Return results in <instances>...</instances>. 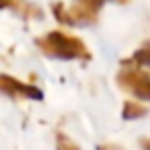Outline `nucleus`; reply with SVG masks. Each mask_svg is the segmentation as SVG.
Wrapping results in <instances>:
<instances>
[{
  "label": "nucleus",
  "mask_w": 150,
  "mask_h": 150,
  "mask_svg": "<svg viewBox=\"0 0 150 150\" xmlns=\"http://www.w3.org/2000/svg\"><path fill=\"white\" fill-rule=\"evenodd\" d=\"M146 64H148V45L138 50V54H134L129 60H123V66H134V68H142Z\"/></svg>",
  "instance_id": "6"
},
{
  "label": "nucleus",
  "mask_w": 150,
  "mask_h": 150,
  "mask_svg": "<svg viewBox=\"0 0 150 150\" xmlns=\"http://www.w3.org/2000/svg\"><path fill=\"white\" fill-rule=\"evenodd\" d=\"M97 150H123V148H119V146H109V144H105V146H97Z\"/></svg>",
  "instance_id": "10"
},
{
  "label": "nucleus",
  "mask_w": 150,
  "mask_h": 150,
  "mask_svg": "<svg viewBox=\"0 0 150 150\" xmlns=\"http://www.w3.org/2000/svg\"><path fill=\"white\" fill-rule=\"evenodd\" d=\"M56 148L58 150H80L68 136H64L62 132H58V136H56Z\"/></svg>",
  "instance_id": "7"
},
{
  "label": "nucleus",
  "mask_w": 150,
  "mask_h": 150,
  "mask_svg": "<svg viewBox=\"0 0 150 150\" xmlns=\"http://www.w3.org/2000/svg\"><path fill=\"white\" fill-rule=\"evenodd\" d=\"M117 82L123 91H127L136 99H140V101L150 99V76L146 74V70L134 68V66H123L117 74Z\"/></svg>",
  "instance_id": "2"
},
{
  "label": "nucleus",
  "mask_w": 150,
  "mask_h": 150,
  "mask_svg": "<svg viewBox=\"0 0 150 150\" xmlns=\"http://www.w3.org/2000/svg\"><path fill=\"white\" fill-rule=\"evenodd\" d=\"M8 6H17V0H0V8H8Z\"/></svg>",
  "instance_id": "9"
},
{
  "label": "nucleus",
  "mask_w": 150,
  "mask_h": 150,
  "mask_svg": "<svg viewBox=\"0 0 150 150\" xmlns=\"http://www.w3.org/2000/svg\"><path fill=\"white\" fill-rule=\"evenodd\" d=\"M103 2H105V0H76L78 6H82L84 11H88V13H93V15H97V13L101 11Z\"/></svg>",
  "instance_id": "8"
},
{
  "label": "nucleus",
  "mask_w": 150,
  "mask_h": 150,
  "mask_svg": "<svg viewBox=\"0 0 150 150\" xmlns=\"http://www.w3.org/2000/svg\"><path fill=\"white\" fill-rule=\"evenodd\" d=\"M37 47L41 50L43 56L47 58H58V60H91V52L84 45L82 39L68 35L64 31H50L47 35L39 37Z\"/></svg>",
  "instance_id": "1"
},
{
  "label": "nucleus",
  "mask_w": 150,
  "mask_h": 150,
  "mask_svg": "<svg viewBox=\"0 0 150 150\" xmlns=\"http://www.w3.org/2000/svg\"><path fill=\"white\" fill-rule=\"evenodd\" d=\"M115 2H119V4H127L129 0H115Z\"/></svg>",
  "instance_id": "11"
},
{
  "label": "nucleus",
  "mask_w": 150,
  "mask_h": 150,
  "mask_svg": "<svg viewBox=\"0 0 150 150\" xmlns=\"http://www.w3.org/2000/svg\"><path fill=\"white\" fill-rule=\"evenodd\" d=\"M54 15H56V19H58L60 23H64V25L82 27V25H93V23H97V15L84 11V8L78 6V4L66 8L62 2H56V4H54Z\"/></svg>",
  "instance_id": "4"
},
{
  "label": "nucleus",
  "mask_w": 150,
  "mask_h": 150,
  "mask_svg": "<svg viewBox=\"0 0 150 150\" xmlns=\"http://www.w3.org/2000/svg\"><path fill=\"white\" fill-rule=\"evenodd\" d=\"M146 113H148V109L140 101H125V105H123V119H140Z\"/></svg>",
  "instance_id": "5"
},
{
  "label": "nucleus",
  "mask_w": 150,
  "mask_h": 150,
  "mask_svg": "<svg viewBox=\"0 0 150 150\" xmlns=\"http://www.w3.org/2000/svg\"><path fill=\"white\" fill-rule=\"evenodd\" d=\"M0 93L6 97H13V99H35V101L43 99L41 88H37L35 84L21 82L8 74H0Z\"/></svg>",
  "instance_id": "3"
}]
</instances>
